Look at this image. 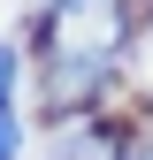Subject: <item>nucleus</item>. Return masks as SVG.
Returning a JSON list of instances; mask_svg holds the SVG:
<instances>
[{"mask_svg": "<svg viewBox=\"0 0 153 160\" xmlns=\"http://www.w3.org/2000/svg\"><path fill=\"white\" fill-rule=\"evenodd\" d=\"M130 160H153V145H138V152H130Z\"/></svg>", "mask_w": 153, "mask_h": 160, "instance_id": "4", "label": "nucleus"}, {"mask_svg": "<svg viewBox=\"0 0 153 160\" xmlns=\"http://www.w3.org/2000/svg\"><path fill=\"white\" fill-rule=\"evenodd\" d=\"M54 160H115V145H107V130H61Z\"/></svg>", "mask_w": 153, "mask_h": 160, "instance_id": "2", "label": "nucleus"}, {"mask_svg": "<svg viewBox=\"0 0 153 160\" xmlns=\"http://www.w3.org/2000/svg\"><path fill=\"white\" fill-rule=\"evenodd\" d=\"M15 145H23V122H15V99H0V160H15Z\"/></svg>", "mask_w": 153, "mask_h": 160, "instance_id": "3", "label": "nucleus"}, {"mask_svg": "<svg viewBox=\"0 0 153 160\" xmlns=\"http://www.w3.org/2000/svg\"><path fill=\"white\" fill-rule=\"evenodd\" d=\"M123 31H130L123 0H54V15H46V84H54V99H69V84L76 92L100 84Z\"/></svg>", "mask_w": 153, "mask_h": 160, "instance_id": "1", "label": "nucleus"}]
</instances>
